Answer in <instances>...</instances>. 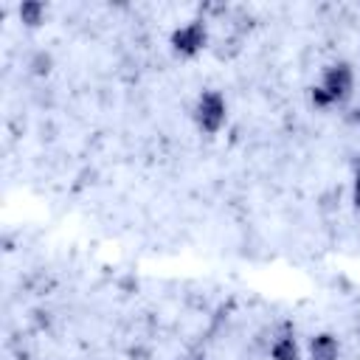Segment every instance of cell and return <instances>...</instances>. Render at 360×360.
<instances>
[{"mask_svg":"<svg viewBox=\"0 0 360 360\" xmlns=\"http://www.w3.org/2000/svg\"><path fill=\"white\" fill-rule=\"evenodd\" d=\"M169 45L183 59H194L197 53H202L205 45H208V25H205V20L194 17V20H186L183 25H177L169 34Z\"/></svg>","mask_w":360,"mask_h":360,"instance_id":"3","label":"cell"},{"mask_svg":"<svg viewBox=\"0 0 360 360\" xmlns=\"http://www.w3.org/2000/svg\"><path fill=\"white\" fill-rule=\"evenodd\" d=\"M309 360H340V340L332 332H318L309 338Z\"/></svg>","mask_w":360,"mask_h":360,"instance_id":"4","label":"cell"},{"mask_svg":"<svg viewBox=\"0 0 360 360\" xmlns=\"http://www.w3.org/2000/svg\"><path fill=\"white\" fill-rule=\"evenodd\" d=\"M191 118H194V124H197V129L202 135H217L225 127V121H228V101H225V96L219 90H214V87L202 90L197 96V101H194Z\"/></svg>","mask_w":360,"mask_h":360,"instance_id":"2","label":"cell"},{"mask_svg":"<svg viewBox=\"0 0 360 360\" xmlns=\"http://www.w3.org/2000/svg\"><path fill=\"white\" fill-rule=\"evenodd\" d=\"M357 118H360V115H357Z\"/></svg>","mask_w":360,"mask_h":360,"instance_id":"9","label":"cell"},{"mask_svg":"<svg viewBox=\"0 0 360 360\" xmlns=\"http://www.w3.org/2000/svg\"><path fill=\"white\" fill-rule=\"evenodd\" d=\"M28 68H31V73L45 76V73H51V68H53V56H51L48 51H37V53L28 59Z\"/></svg>","mask_w":360,"mask_h":360,"instance_id":"7","label":"cell"},{"mask_svg":"<svg viewBox=\"0 0 360 360\" xmlns=\"http://www.w3.org/2000/svg\"><path fill=\"white\" fill-rule=\"evenodd\" d=\"M352 202H354V208L360 211V163H357V169H354V183H352Z\"/></svg>","mask_w":360,"mask_h":360,"instance_id":"8","label":"cell"},{"mask_svg":"<svg viewBox=\"0 0 360 360\" xmlns=\"http://www.w3.org/2000/svg\"><path fill=\"white\" fill-rule=\"evenodd\" d=\"M48 17V6L39 3V0H22L17 6V20L25 25V28H39Z\"/></svg>","mask_w":360,"mask_h":360,"instance_id":"5","label":"cell"},{"mask_svg":"<svg viewBox=\"0 0 360 360\" xmlns=\"http://www.w3.org/2000/svg\"><path fill=\"white\" fill-rule=\"evenodd\" d=\"M354 93V70L349 62H332L323 68V76H321V84L309 87V101L315 110H329L335 104H343L349 101Z\"/></svg>","mask_w":360,"mask_h":360,"instance_id":"1","label":"cell"},{"mask_svg":"<svg viewBox=\"0 0 360 360\" xmlns=\"http://www.w3.org/2000/svg\"><path fill=\"white\" fill-rule=\"evenodd\" d=\"M270 360H301V346L295 335L284 332L270 343Z\"/></svg>","mask_w":360,"mask_h":360,"instance_id":"6","label":"cell"}]
</instances>
